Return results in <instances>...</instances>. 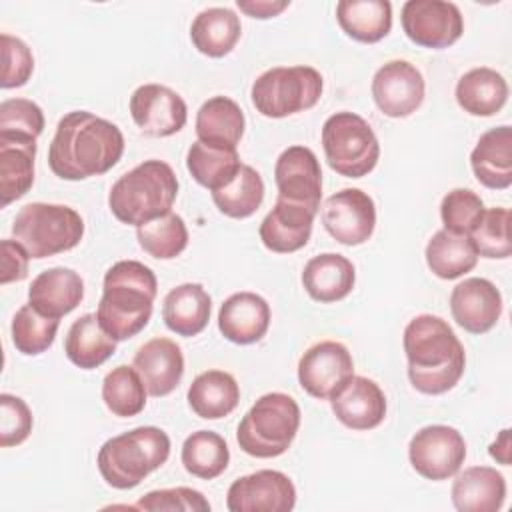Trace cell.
I'll return each mask as SVG.
<instances>
[{
    "label": "cell",
    "mask_w": 512,
    "mask_h": 512,
    "mask_svg": "<svg viewBox=\"0 0 512 512\" xmlns=\"http://www.w3.org/2000/svg\"><path fill=\"white\" fill-rule=\"evenodd\" d=\"M124 154L120 128L86 110L58 120L48 148V166L62 180H86L114 168Z\"/></svg>",
    "instance_id": "1"
},
{
    "label": "cell",
    "mask_w": 512,
    "mask_h": 512,
    "mask_svg": "<svg viewBox=\"0 0 512 512\" xmlns=\"http://www.w3.org/2000/svg\"><path fill=\"white\" fill-rule=\"evenodd\" d=\"M404 352L410 384L422 394H444L464 374L466 352L446 320L420 314L404 328Z\"/></svg>",
    "instance_id": "2"
},
{
    "label": "cell",
    "mask_w": 512,
    "mask_h": 512,
    "mask_svg": "<svg viewBox=\"0 0 512 512\" xmlns=\"http://www.w3.org/2000/svg\"><path fill=\"white\" fill-rule=\"evenodd\" d=\"M158 292L156 274L138 260H120L104 274L98 322L116 340H128L146 328Z\"/></svg>",
    "instance_id": "3"
},
{
    "label": "cell",
    "mask_w": 512,
    "mask_h": 512,
    "mask_svg": "<svg viewBox=\"0 0 512 512\" xmlns=\"http://www.w3.org/2000/svg\"><path fill=\"white\" fill-rule=\"evenodd\" d=\"M178 196V178L170 164L144 160L122 174L110 188L108 206L112 214L130 226H142L172 212Z\"/></svg>",
    "instance_id": "4"
},
{
    "label": "cell",
    "mask_w": 512,
    "mask_h": 512,
    "mask_svg": "<svg viewBox=\"0 0 512 512\" xmlns=\"http://www.w3.org/2000/svg\"><path fill=\"white\" fill-rule=\"evenodd\" d=\"M170 456V438L162 428L138 426L106 440L98 450V470L108 486L130 490Z\"/></svg>",
    "instance_id": "5"
},
{
    "label": "cell",
    "mask_w": 512,
    "mask_h": 512,
    "mask_svg": "<svg viewBox=\"0 0 512 512\" xmlns=\"http://www.w3.org/2000/svg\"><path fill=\"white\" fill-rule=\"evenodd\" d=\"M298 428V402L284 392H268L260 396L240 420L236 442L248 456L276 458L290 448Z\"/></svg>",
    "instance_id": "6"
},
{
    "label": "cell",
    "mask_w": 512,
    "mask_h": 512,
    "mask_svg": "<svg viewBox=\"0 0 512 512\" xmlns=\"http://www.w3.org/2000/svg\"><path fill=\"white\" fill-rule=\"evenodd\" d=\"M12 236L30 258H46L78 246L84 236V220L70 206L30 202L18 210Z\"/></svg>",
    "instance_id": "7"
},
{
    "label": "cell",
    "mask_w": 512,
    "mask_h": 512,
    "mask_svg": "<svg viewBox=\"0 0 512 512\" xmlns=\"http://www.w3.org/2000/svg\"><path fill=\"white\" fill-rule=\"evenodd\" d=\"M322 88V76L312 66H274L254 80L250 98L262 116L284 118L316 106Z\"/></svg>",
    "instance_id": "8"
},
{
    "label": "cell",
    "mask_w": 512,
    "mask_h": 512,
    "mask_svg": "<svg viewBox=\"0 0 512 512\" xmlns=\"http://www.w3.org/2000/svg\"><path fill=\"white\" fill-rule=\"evenodd\" d=\"M322 148L328 166L346 178L370 174L380 158V144L370 124L354 112H336L322 126Z\"/></svg>",
    "instance_id": "9"
},
{
    "label": "cell",
    "mask_w": 512,
    "mask_h": 512,
    "mask_svg": "<svg viewBox=\"0 0 512 512\" xmlns=\"http://www.w3.org/2000/svg\"><path fill=\"white\" fill-rule=\"evenodd\" d=\"M408 458L422 478L448 480L458 474L464 464L466 442L452 426H424L412 436L408 444Z\"/></svg>",
    "instance_id": "10"
},
{
    "label": "cell",
    "mask_w": 512,
    "mask_h": 512,
    "mask_svg": "<svg viewBox=\"0 0 512 512\" xmlns=\"http://www.w3.org/2000/svg\"><path fill=\"white\" fill-rule=\"evenodd\" d=\"M402 30L422 48H448L464 32V18L454 2L408 0L402 6Z\"/></svg>",
    "instance_id": "11"
},
{
    "label": "cell",
    "mask_w": 512,
    "mask_h": 512,
    "mask_svg": "<svg viewBox=\"0 0 512 512\" xmlns=\"http://www.w3.org/2000/svg\"><path fill=\"white\" fill-rule=\"evenodd\" d=\"M296 504L292 480L278 470H258L236 478L226 494L230 512H290Z\"/></svg>",
    "instance_id": "12"
},
{
    "label": "cell",
    "mask_w": 512,
    "mask_h": 512,
    "mask_svg": "<svg viewBox=\"0 0 512 512\" xmlns=\"http://www.w3.org/2000/svg\"><path fill=\"white\" fill-rule=\"evenodd\" d=\"M326 232L344 246L364 244L376 226V206L360 188H344L332 194L322 208Z\"/></svg>",
    "instance_id": "13"
},
{
    "label": "cell",
    "mask_w": 512,
    "mask_h": 512,
    "mask_svg": "<svg viewBox=\"0 0 512 512\" xmlns=\"http://www.w3.org/2000/svg\"><path fill=\"white\" fill-rule=\"evenodd\" d=\"M350 376H354L352 354L336 340L316 342L298 362V382L302 390L318 400H330Z\"/></svg>",
    "instance_id": "14"
},
{
    "label": "cell",
    "mask_w": 512,
    "mask_h": 512,
    "mask_svg": "<svg viewBox=\"0 0 512 512\" xmlns=\"http://www.w3.org/2000/svg\"><path fill=\"white\" fill-rule=\"evenodd\" d=\"M426 84L422 72L406 60H390L372 78V98L382 114L406 118L424 100Z\"/></svg>",
    "instance_id": "15"
},
{
    "label": "cell",
    "mask_w": 512,
    "mask_h": 512,
    "mask_svg": "<svg viewBox=\"0 0 512 512\" xmlns=\"http://www.w3.org/2000/svg\"><path fill=\"white\" fill-rule=\"evenodd\" d=\"M130 114L136 126L154 138L180 132L188 118L184 98L164 84H142L130 96Z\"/></svg>",
    "instance_id": "16"
},
{
    "label": "cell",
    "mask_w": 512,
    "mask_h": 512,
    "mask_svg": "<svg viewBox=\"0 0 512 512\" xmlns=\"http://www.w3.org/2000/svg\"><path fill=\"white\" fill-rule=\"evenodd\" d=\"M274 180L278 186V198L304 204L318 214L322 200V170L310 148H286L276 160Z\"/></svg>",
    "instance_id": "17"
},
{
    "label": "cell",
    "mask_w": 512,
    "mask_h": 512,
    "mask_svg": "<svg viewBox=\"0 0 512 512\" xmlns=\"http://www.w3.org/2000/svg\"><path fill=\"white\" fill-rule=\"evenodd\" d=\"M450 312L466 332L484 334L496 326L502 314V294L486 278H466L452 288Z\"/></svg>",
    "instance_id": "18"
},
{
    "label": "cell",
    "mask_w": 512,
    "mask_h": 512,
    "mask_svg": "<svg viewBox=\"0 0 512 512\" xmlns=\"http://www.w3.org/2000/svg\"><path fill=\"white\" fill-rule=\"evenodd\" d=\"M330 406L334 416L352 430H372L386 416V396L366 376H350L330 396Z\"/></svg>",
    "instance_id": "19"
},
{
    "label": "cell",
    "mask_w": 512,
    "mask_h": 512,
    "mask_svg": "<svg viewBox=\"0 0 512 512\" xmlns=\"http://www.w3.org/2000/svg\"><path fill=\"white\" fill-rule=\"evenodd\" d=\"M132 366L140 374L146 392L160 398L180 384L184 374V356L174 340L156 336L136 350Z\"/></svg>",
    "instance_id": "20"
},
{
    "label": "cell",
    "mask_w": 512,
    "mask_h": 512,
    "mask_svg": "<svg viewBox=\"0 0 512 512\" xmlns=\"http://www.w3.org/2000/svg\"><path fill=\"white\" fill-rule=\"evenodd\" d=\"M314 216L316 212L308 206L278 198L258 228L260 240L272 252H296L308 244Z\"/></svg>",
    "instance_id": "21"
},
{
    "label": "cell",
    "mask_w": 512,
    "mask_h": 512,
    "mask_svg": "<svg viewBox=\"0 0 512 512\" xmlns=\"http://www.w3.org/2000/svg\"><path fill=\"white\" fill-rule=\"evenodd\" d=\"M270 326V306L254 292H236L228 296L218 312V330L234 344L258 342Z\"/></svg>",
    "instance_id": "22"
},
{
    "label": "cell",
    "mask_w": 512,
    "mask_h": 512,
    "mask_svg": "<svg viewBox=\"0 0 512 512\" xmlns=\"http://www.w3.org/2000/svg\"><path fill=\"white\" fill-rule=\"evenodd\" d=\"M84 298V280L82 276L64 266L48 268L40 272L30 288H28V302L44 316L62 318L64 314L72 312Z\"/></svg>",
    "instance_id": "23"
},
{
    "label": "cell",
    "mask_w": 512,
    "mask_h": 512,
    "mask_svg": "<svg viewBox=\"0 0 512 512\" xmlns=\"http://www.w3.org/2000/svg\"><path fill=\"white\" fill-rule=\"evenodd\" d=\"M470 166L476 180L492 190H504L512 184V130L496 126L486 130L472 154Z\"/></svg>",
    "instance_id": "24"
},
{
    "label": "cell",
    "mask_w": 512,
    "mask_h": 512,
    "mask_svg": "<svg viewBox=\"0 0 512 512\" xmlns=\"http://www.w3.org/2000/svg\"><path fill=\"white\" fill-rule=\"evenodd\" d=\"M356 282L354 264L334 252L310 258L302 270V286L316 302L328 304L346 298Z\"/></svg>",
    "instance_id": "25"
},
{
    "label": "cell",
    "mask_w": 512,
    "mask_h": 512,
    "mask_svg": "<svg viewBox=\"0 0 512 512\" xmlns=\"http://www.w3.org/2000/svg\"><path fill=\"white\" fill-rule=\"evenodd\" d=\"M36 138L0 132V194L2 206L22 198L34 182Z\"/></svg>",
    "instance_id": "26"
},
{
    "label": "cell",
    "mask_w": 512,
    "mask_h": 512,
    "mask_svg": "<svg viewBox=\"0 0 512 512\" xmlns=\"http://www.w3.org/2000/svg\"><path fill=\"white\" fill-rule=\"evenodd\" d=\"M506 498L504 476L490 466H470L452 484V504L460 512H496Z\"/></svg>",
    "instance_id": "27"
},
{
    "label": "cell",
    "mask_w": 512,
    "mask_h": 512,
    "mask_svg": "<svg viewBox=\"0 0 512 512\" xmlns=\"http://www.w3.org/2000/svg\"><path fill=\"white\" fill-rule=\"evenodd\" d=\"M212 310V298L204 290L202 284L186 282L172 288L162 304V320L168 330L176 332L178 336H196L200 334Z\"/></svg>",
    "instance_id": "28"
},
{
    "label": "cell",
    "mask_w": 512,
    "mask_h": 512,
    "mask_svg": "<svg viewBox=\"0 0 512 512\" xmlns=\"http://www.w3.org/2000/svg\"><path fill=\"white\" fill-rule=\"evenodd\" d=\"M508 100L504 76L492 68L478 66L460 76L456 84L458 106L472 116H494Z\"/></svg>",
    "instance_id": "29"
},
{
    "label": "cell",
    "mask_w": 512,
    "mask_h": 512,
    "mask_svg": "<svg viewBox=\"0 0 512 512\" xmlns=\"http://www.w3.org/2000/svg\"><path fill=\"white\" fill-rule=\"evenodd\" d=\"M246 120L242 108L228 96L208 98L196 114V136L204 144L236 148L244 136Z\"/></svg>",
    "instance_id": "30"
},
{
    "label": "cell",
    "mask_w": 512,
    "mask_h": 512,
    "mask_svg": "<svg viewBox=\"0 0 512 512\" xmlns=\"http://www.w3.org/2000/svg\"><path fill=\"white\" fill-rule=\"evenodd\" d=\"M186 398L196 416L218 420L238 406L240 388L232 374L224 370H206L192 380Z\"/></svg>",
    "instance_id": "31"
},
{
    "label": "cell",
    "mask_w": 512,
    "mask_h": 512,
    "mask_svg": "<svg viewBox=\"0 0 512 512\" xmlns=\"http://www.w3.org/2000/svg\"><path fill=\"white\" fill-rule=\"evenodd\" d=\"M242 24L234 10L212 6L202 10L190 26V38L198 52L210 58H222L232 52L240 40Z\"/></svg>",
    "instance_id": "32"
},
{
    "label": "cell",
    "mask_w": 512,
    "mask_h": 512,
    "mask_svg": "<svg viewBox=\"0 0 512 512\" xmlns=\"http://www.w3.org/2000/svg\"><path fill=\"white\" fill-rule=\"evenodd\" d=\"M336 20L346 36L374 44L388 36L392 28V4L388 0H340Z\"/></svg>",
    "instance_id": "33"
},
{
    "label": "cell",
    "mask_w": 512,
    "mask_h": 512,
    "mask_svg": "<svg viewBox=\"0 0 512 512\" xmlns=\"http://www.w3.org/2000/svg\"><path fill=\"white\" fill-rule=\"evenodd\" d=\"M64 352L74 366L94 370L116 352V340L102 328L96 314H84L68 328Z\"/></svg>",
    "instance_id": "34"
},
{
    "label": "cell",
    "mask_w": 512,
    "mask_h": 512,
    "mask_svg": "<svg viewBox=\"0 0 512 512\" xmlns=\"http://www.w3.org/2000/svg\"><path fill=\"white\" fill-rule=\"evenodd\" d=\"M426 264L434 276L454 280L470 272L478 262V252L468 234L438 230L426 244Z\"/></svg>",
    "instance_id": "35"
},
{
    "label": "cell",
    "mask_w": 512,
    "mask_h": 512,
    "mask_svg": "<svg viewBox=\"0 0 512 512\" xmlns=\"http://www.w3.org/2000/svg\"><path fill=\"white\" fill-rule=\"evenodd\" d=\"M242 162L236 148H220L196 140L186 154L190 176L208 190H220L234 180Z\"/></svg>",
    "instance_id": "36"
},
{
    "label": "cell",
    "mask_w": 512,
    "mask_h": 512,
    "mask_svg": "<svg viewBox=\"0 0 512 512\" xmlns=\"http://www.w3.org/2000/svg\"><path fill=\"white\" fill-rule=\"evenodd\" d=\"M180 460L188 474L212 480L228 468L230 450L220 434L212 430H198L184 440Z\"/></svg>",
    "instance_id": "37"
},
{
    "label": "cell",
    "mask_w": 512,
    "mask_h": 512,
    "mask_svg": "<svg viewBox=\"0 0 512 512\" xmlns=\"http://www.w3.org/2000/svg\"><path fill=\"white\" fill-rule=\"evenodd\" d=\"M216 208L230 218L252 216L264 200L262 176L248 164H242L232 182L212 192Z\"/></svg>",
    "instance_id": "38"
},
{
    "label": "cell",
    "mask_w": 512,
    "mask_h": 512,
    "mask_svg": "<svg viewBox=\"0 0 512 512\" xmlns=\"http://www.w3.org/2000/svg\"><path fill=\"white\" fill-rule=\"evenodd\" d=\"M102 400L106 408L120 418H132L146 406V386L134 366L120 364L112 368L102 382Z\"/></svg>",
    "instance_id": "39"
},
{
    "label": "cell",
    "mask_w": 512,
    "mask_h": 512,
    "mask_svg": "<svg viewBox=\"0 0 512 512\" xmlns=\"http://www.w3.org/2000/svg\"><path fill=\"white\" fill-rule=\"evenodd\" d=\"M140 248L158 260H170L188 246V228L180 214L168 212L136 228Z\"/></svg>",
    "instance_id": "40"
},
{
    "label": "cell",
    "mask_w": 512,
    "mask_h": 512,
    "mask_svg": "<svg viewBox=\"0 0 512 512\" xmlns=\"http://www.w3.org/2000/svg\"><path fill=\"white\" fill-rule=\"evenodd\" d=\"M60 320L40 314L30 302L16 310L12 318V344L26 356H36L48 350L56 338Z\"/></svg>",
    "instance_id": "41"
},
{
    "label": "cell",
    "mask_w": 512,
    "mask_h": 512,
    "mask_svg": "<svg viewBox=\"0 0 512 512\" xmlns=\"http://www.w3.org/2000/svg\"><path fill=\"white\" fill-rule=\"evenodd\" d=\"M478 256L508 258L512 254L510 242V210L490 208L484 210L482 220L470 234Z\"/></svg>",
    "instance_id": "42"
},
{
    "label": "cell",
    "mask_w": 512,
    "mask_h": 512,
    "mask_svg": "<svg viewBox=\"0 0 512 512\" xmlns=\"http://www.w3.org/2000/svg\"><path fill=\"white\" fill-rule=\"evenodd\" d=\"M484 214L482 198L468 188L450 190L440 204V218L444 230L456 234H472Z\"/></svg>",
    "instance_id": "43"
},
{
    "label": "cell",
    "mask_w": 512,
    "mask_h": 512,
    "mask_svg": "<svg viewBox=\"0 0 512 512\" xmlns=\"http://www.w3.org/2000/svg\"><path fill=\"white\" fill-rule=\"evenodd\" d=\"M44 130L42 108L28 98H8L0 104V132L38 138Z\"/></svg>",
    "instance_id": "44"
},
{
    "label": "cell",
    "mask_w": 512,
    "mask_h": 512,
    "mask_svg": "<svg viewBox=\"0 0 512 512\" xmlns=\"http://www.w3.org/2000/svg\"><path fill=\"white\" fill-rule=\"evenodd\" d=\"M134 508L138 510H148V512H206L210 510V502L204 498L202 492L186 486H176V488H162V490H152L144 494Z\"/></svg>",
    "instance_id": "45"
},
{
    "label": "cell",
    "mask_w": 512,
    "mask_h": 512,
    "mask_svg": "<svg viewBox=\"0 0 512 512\" xmlns=\"http://www.w3.org/2000/svg\"><path fill=\"white\" fill-rule=\"evenodd\" d=\"M2 88H20L24 86L34 70L32 50L16 36L2 34Z\"/></svg>",
    "instance_id": "46"
},
{
    "label": "cell",
    "mask_w": 512,
    "mask_h": 512,
    "mask_svg": "<svg viewBox=\"0 0 512 512\" xmlns=\"http://www.w3.org/2000/svg\"><path fill=\"white\" fill-rule=\"evenodd\" d=\"M0 410V446L10 448L22 444L30 436L34 424L28 404L14 394H2Z\"/></svg>",
    "instance_id": "47"
},
{
    "label": "cell",
    "mask_w": 512,
    "mask_h": 512,
    "mask_svg": "<svg viewBox=\"0 0 512 512\" xmlns=\"http://www.w3.org/2000/svg\"><path fill=\"white\" fill-rule=\"evenodd\" d=\"M2 276L0 282L2 284H10V282H18L24 280L28 276V252L10 238L2 240Z\"/></svg>",
    "instance_id": "48"
},
{
    "label": "cell",
    "mask_w": 512,
    "mask_h": 512,
    "mask_svg": "<svg viewBox=\"0 0 512 512\" xmlns=\"http://www.w3.org/2000/svg\"><path fill=\"white\" fill-rule=\"evenodd\" d=\"M236 6L252 18H272L290 6L288 0H236Z\"/></svg>",
    "instance_id": "49"
},
{
    "label": "cell",
    "mask_w": 512,
    "mask_h": 512,
    "mask_svg": "<svg viewBox=\"0 0 512 512\" xmlns=\"http://www.w3.org/2000/svg\"><path fill=\"white\" fill-rule=\"evenodd\" d=\"M488 452H490V456H492L496 462H500V464H504V466L510 464V430H508V428H504V430L498 434V438L490 444Z\"/></svg>",
    "instance_id": "50"
}]
</instances>
